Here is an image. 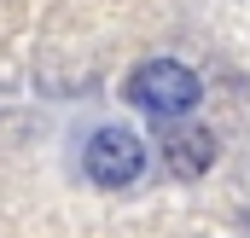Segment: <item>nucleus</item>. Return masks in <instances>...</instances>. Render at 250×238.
<instances>
[{
  "label": "nucleus",
  "instance_id": "obj_1",
  "mask_svg": "<svg viewBox=\"0 0 250 238\" xmlns=\"http://www.w3.org/2000/svg\"><path fill=\"white\" fill-rule=\"evenodd\" d=\"M128 99L140 105V111H151V117H192V105H198V76H192L187 64L175 59H146L134 76H128Z\"/></svg>",
  "mask_w": 250,
  "mask_h": 238
},
{
  "label": "nucleus",
  "instance_id": "obj_2",
  "mask_svg": "<svg viewBox=\"0 0 250 238\" xmlns=\"http://www.w3.org/2000/svg\"><path fill=\"white\" fill-rule=\"evenodd\" d=\"M140 169H146V145L128 128H99L87 139V175H93V186H128V180H140Z\"/></svg>",
  "mask_w": 250,
  "mask_h": 238
},
{
  "label": "nucleus",
  "instance_id": "obj_3",
  "mask_svg": "<svg viewBox=\"0 0 250 238\" xmlns=\"http://www.w3.org/2000/svg\"><path fill=\"white\" fill-rule=\"evenodd\" d=\"M163 163H169V175L181 180H198L209 163H215V134L209 128H198V122H181L169 117V128H163Z\"/></svg>",
  "mask_w": 250,
  "mask_h": 238
}]
</instances>
